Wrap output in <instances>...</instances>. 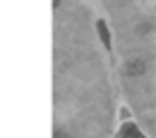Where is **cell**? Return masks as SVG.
<instances>
[{
  "instance_id": "obj_1",
  "label": "cell",
  "mask_w": 156,
  "mask_h": 138,
  "mask_svg": "<svg viewBox=\"0 0 156 138\" xmlns=\"http://www.w3.org/2000/svg\"><path fill=\"white\" fill-rule=\"evenodd\" d=\"M124 71H126L129 76H140V74H145V71H147V62H145L142 58H138V60H129L126 67H124Z\"/></svg>"
},
{
  "instance_id": "obj_2",
  "label": "cell",
  "mask_w": 156,
  "mask_h": 138,
  "mask_svg": "<svg viewBox=\"0 0 156 138\" xmlns=\"http://www.w3.org/2000/svg\"><path fill=\"white\" fill-rule=\"evenodd\" d=\"M119 136H122V138H145V136H142V131L136 127V124H131V122L122 127V133H119Z\"/></svg>"
},
{
  "instance_id": "obj_3",
  "label": "cell",
  "mask_w": 156,
  "mask_h": 138,
  "mask_svg": "<svg viewBox=\"0 0 156 138\" xmlns=\"http://www.w3.org/2000/svg\"><path fill=\"white\" fill-rule=\"evenodd\" d=\"M97 28H99V37H101L103 46H106V49H110V46H112V42H110V30H108L106 21H99V23H97Z\"/></svg>"
},
{
  "instance_id": "obj_4",
  "label": "cell",
  "mask_w": 156,
  "mask_h": 138,
  "mask_svg": "<svg viewBox=\"0 0 156 138\" xmlns=\"http://www.w3.org/2000/svg\"><path fill=\"white\" fill-rule=\"evenodd\" d=\"M55 138H71L67 131H55Z\"/></svg>"
}]
</instances>
